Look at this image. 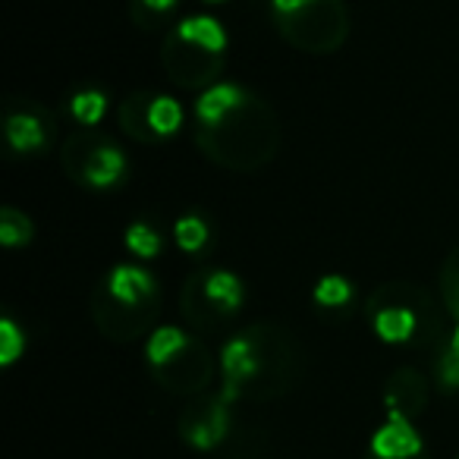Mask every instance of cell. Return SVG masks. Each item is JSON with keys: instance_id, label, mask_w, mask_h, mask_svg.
Returning <instances> with one entry per match:
<instances>
[{"instance_id": "cb8c5ba5", "label": "cell", "mask_w": 459, "mask_h": 459, "mask_svg": "<svg viewBox=\"0 0 459 459\" xmlns=\"http://www.w3.org/2000/svg\"><path fill=\"white\" fill-rule=\"evenodd\" d=\"M22 350H26V333L16 327L13 318H4L0 321V362L13 365L22 356Z\"/></svg>"}, {"instance_id": "4fadbf2b", "label": "cell", "mask_w": 459, "mask_h": 459, "mask_svg": "<svg viewBox=\"0 0 459 459\" xmlns=\"http://www.w3.org/2000/svg\"><path fill=\"white\" fill-rule=\"evenodd\" d=\"M425 450V440L415 431V425L409 419H396V415H387L381 428L371 434V444L365 456L375 459H412L421 456Z\"/></svg>"}, {"instance_id": "484cf974", "label": "cell", "mask_w": 459, "mask_h": 459, "mask_svg": "<svg viewBox=\"0 0 459 459\" xmlns=\"http://www.w3.org/2000/svg\"><path fill=\"white\" fill-rule=\"evenodd\" d=\"M204 4H223V0H204Z\"/></svg>"}, {"instance_id": "6da1fadb", "label": "cell", "mask_w": 459, "mask_h": 459, "mask_svg": "<svg viewBox=\"0 0 459 459\" xmlns=\"http://www.w3.org/2000/svg\"><path fill=\"white\" fill-rule=\"evenodd\" d=\"M195 142L208 160L233 173H255L281 152L274 108L237 82H217L195 101Z\"/></svg>"}, {"instance_id": "3957f363", "label": "cell", "mask_w": 459, "mask_h": 459, "mask_svg": "<svg viewBox=\"0 0 459 459\" xmlns=\"http://www.w3.org/2000/svg\"><path fill=\"white\" fill-rule=\"evenodd\" d=\"M160 290L139 264H117L98 281L91 293V321L98 333L114 343H133L158 331Z\"/></svg>"}, {"instance_id": "30bf717a", "label": "cell", "mask_w": 459, "mask_h": 459, "mask_svg": "<svg viewBox=\"0 0 459 459\" xmlns=\"http://www.w3.org/2000/svg\"><path fill=\"white\" fill-rule=\"evenodd\" d=\"M230 400L223 390L217 394H202V396H192L183 409H179V419H177V431L192 450H217L223 440L230 437Z\"/></svg>"}, {"instance_id": "7c38bea8", "label": "cell", "mask_w": 459, "mask_h": 459, "mask_svg": "<svg viewBox=\"0 0 459 459\" xmlns=\"http://www.w3.org/2000/svg\"><path fill=\"white\" fill-rule=\"evenodd\" d=\"M384 406H387V415H396V419H409L415 421L428 406V381L419 368H396L390 375V381L384 384Z\"/></svg>"}, {"instance_id": "ac0fdd59", "label": "cell", "mask_w": 459, "mask_h": 459, "mask_svg": "<svg viewBox=\"0 0 459 459\" xmlns=\"http://www.w3.org/2000/svg\"><path fill=\"white\" fill-rule=\"evenodd\" d=\"M32 237H35L32 217L22 214L13 204H7V208L0 211V243L7 246V249H20V246L32 243Z\"/></svg>"}, {"instance_id": "5bb4252c", "label": "cell", "mask_w": 459, "mask_h": 459, "mask_svg": "<svg viewBox=\"0 0 459 459\" xmlns=\"http://www.w3.org/2000/svg\"><path fill=\"white\" fill-rule=\"evenodd\" d=\"M152 101H154L152 91H133V95L123 98L120 110H117L120 129L133 142H139V145L158 142V135H154V129H152Z\"/></svg>"}, {"instance_id": "7402d4cb", "label": "cell", "mask_w": 459, "mask_h": 459, "mask_svg": "<svg viewBox=\"0 0 459 459\" xmlns=\"http://www.w3.org/2000/svg\"><path fill=\"white\" fill-rule=\"evenodd\" d=\"M440 302L459 325V246L450 249V255L444 258V268H440Z\"/></svg>"}, {"instance_id": "5b68a950", "label": "cell", "mask_w": 459, "mask_h": 459, "mask_svg": "<svg viewBox=\"0 0 459 459\" xmlns=\"http://www.w3.org/2000/svg\"><path fill=\"white\" fill-rule=\"evenodd\" d=\"M227 29L214 16H186L167 32L160 64L179 89H211L227 70Z\"/></svg>"}, {"instance_id": "8992f818", "label": "cell", "mask_w": 459, "mask_h": 459, "mask_svg": "<svg viewBox=\"0 0 459 459\" xmlns=\"http://www.w3.org/2000/svg\"><path fill=\"white\" fill-rule=\"evenodd\" d=\"M145 359L154 381L177 396H202L211 390V381L221 371L202 337L183 327H158L145 343Z\"/></svg>"}, {"instance_id": "44dd1931", "label": "cell", "mask_w": 459, "mask_h": 459, "mask_svg": "<svg viewBox=\"0 0 459 459\" xmlns=\"http://www.w3.org/2000/svg\"><path fill=\"white\" fill-rule=\"evenodd\" d=\"M183 126V108L179 101H173L170 95H154L152 101V129L158 139H167V135L179 133Z\"/></svg>"}, {"instance_id": "9c48e42d", "label": "cell", "mask_w": 459, "mask_h": 459, "mask_svg": "<svg viewBox=\"0 0 459 459\" xmlns=\"http://www.w3.org/2000/svg\"><path fill=\"white\" fill-rule=\"evenodd\" d=\"M60 164H64V173L73 183H82L98 192L120 186L129 173L126 154L120 152V145L95 126L76 129V133L64 142Z\"/></svg>"}, {"instance_id": "d6986e66", "label": "cell", "mask_w": 459, "mask_h": 459, "mask_svg": "<svg viewBox=\"0 0 459 459\" xmlns=\"http://www.w3.org/2000/svg\"><path fill=\"white\" fill-rule=\"evenodd\" d=\"M123 243H126V249L133 252L135 258H142V262H148V258H158L160 249H164V239H160V233L145 221L129 223Z\"/></svg>"}, {"instance_id": "2e32d148", "label": "cell", "mask_w": 459, "mask_h": 459, "mask_svg": "<svg viewBox=\"0 0 459 459\" xmlns=\"http://www.w3.org/2000/svg\"><path fill=\"white\" fill-rule=\"evenodd\" d=\"M352 299H356V290H352V283L340 274L321 277L312 290V302L321 308V312H343V308L352 306Z\"/></svg>"}, {"instance_id": "8fae6325", "label": "cell", "mask_w": 459, "mask_h": 459, "mask_svg": "<svg viewBox=\"0 0 459 459\" xmlns=\"http://www.w3.org/2000/svg\"><path fill=\"white\" fill-rule=\"evenodd\" d=\"M4 135L13 154H41L54 142V117L29 98H7L4 104Z\"/></svg>"}, {"instance_id": "603a6c76", "label": "cell", "mask_w": 459, "mask_h": 459, "mask_svg": "<svg viewBox=\"0 0 459 459\" xmlns=\"http://www.w3.org/2000/svg\"><path fill=\"white\" fill-rule=\"evenodd\" d=\"M179 7V0H133L129 16L139 29H152Z\"/></svg>"}, {"instance_id": "ba28073f", "label": "cell", "mask_w": 459, "mask_h": 459, "mask_svg": "<svg viewBox=\"0 0 459 459\" xmlns=\"http://www.w3.org/2000/svg\"><path fill=\"white\" fill-rule=\"evenodd\" d=\"M246 302V287L227 268H202L179 290V312L192 333H214L237 318Z\"/></svg>"}, {"instance_id": "9a60e30c", "label": "cell", "mask_w": 459, "mask_h": 459, "mask_svg": "<svg viewBox=\"0 0 459 459\" xmlns=\"http://www.w3.org/2000/svg\"><path fill=\"white\" fill-rule=\"evenodd\" d=\"M434 381L440 384L444 394L459 390V325L440 340L437 359H434Z\"/></svg>"}, {"instance_id": "d4e9b609", "label": "cell", "mask_w": 459, "mask_h": 459, "mask_svg": "<svg viewBox=\"0 0 459 459\" xmlns=\"http://www.w3.org/2000/svg\"><path fill=\"white\" fill-rule=\"evenodd\" d=\"M365 459H375V456H365ZM412 459H428V453H421V456H412Z\"/></svg>"}, {"instance_id": "52a82bcc", "label": "cell", "mask_w": 459, "mask_h": 459, "mask_svg": "<svg viewBox=\"0 0 459 459\" xmlns=\"http://www.w3.org/2000/svg\"><path fill=\"white\" fill-rule=\"evenodd\" d=\"M281 39L299 54H337L350 39V10L343 0H271Z\"/></svg>"}, {"instance_id": "7a4b0ae2", "label": "cell", "mask_w": 459, "mask_h": 459, "mask_svg": "<svg viewBox=\"0 0 459 459\" xmlns=\"http://www.w3.org/2000/svg\"><path fill=\"white\" fill-rule=\"evenodd\" d=\"M223 394L233 403H268L283 396L302 371L296 340L277 325H252L237 331L221 350Z\"/></svg>"}, {"instance_id": "e0dca14e", "label": "cell", "mask_w": 459, "mask_h": 459, "mask_svg": "<svg viewBox=\"0 0 459 459\" xmlns=\"http://www.w3.org/2000/svg\"><path fill=\"white\" fill-rule=\"evenodd\" d=\"M173 239L186 255H202L211 243V227L202 214H183L173 223Z\"/></svg>"}, {"instance_id": "277c9868", "label": "cell", "mask_w": 459, "mask_h": 459, "mask_svg": "<svg viewBox=\"0 0 459 459\" xmlns=\"http://www.w3.org/2000/svg\"><path fill=\"white\" fill-rule=\"evenodd\" d=\"M368 325L390 346H434L444 340V321L434 296L421 283L390 281L368 296Z\"/></svg>"}, {"instance_id": "ffe728a7", "label": "cell", "mask_w": 459, "mask_h": 459, "mask_svg": "<svg viewBox=\"0 0 459 459\" xmlns=\"http://www.w3.org/2000/svg\"><path fill=\"white\" fill-rule=\"evenodd\" d=\"M108 110V95L98 89H79L76 95L70 98V114L79 126H98Z\"/></svg>"}]
</instances>
